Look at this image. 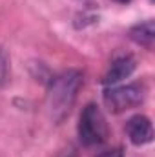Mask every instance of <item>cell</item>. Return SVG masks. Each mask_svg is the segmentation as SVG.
Masks as SVG:
<instances>
[{
  "label": "cell",
  "mask_w": 155,
  "mask_h": 157,
  "mask_svg": "<svg viewBox=\"0 0 155 157\" xmlns=\"http://www.w3.org/2000/svg\"><path fill=\"white\" fill-rule=\"evenodd\" d=\"M130 39L135 44L146 48V49H152L155 44V22L146 20V22H141V24L133 26L130 29Z\"/></svg>",
  "instance_id": "obj_6"
},
{
  "label": "cell",
  "mask_w": 155,
  "mask_h": 157,
  "mask_svg": "<svg viewBox=\"0 0 155 157\" xmlns=\"http://www.w3.org/2000/svg\"><path fill=\"white\" fill-rule=\"evenodd\" d=\"M80 86H82V73L77 70H68L51 80L47 88L46 106H47L49 117L57 124H60L71 113Z\"/></svg>",
  "instance_id": "obj_1"
},
{
  "label": "cell",
  "mask_w": 155,
  "mask_h": 157,
  "mask_svg": "<svg viewBox=\"0 0 155 157\" xmlns=\"http://www.w3.org/2000/svg\"><path fill=\"white\" fill-rule=\"evenodd\" d=\"M146 90L141 84H126V86H112L104 91V104L110 112L120 113L130 108L141 106L144 102Z\"/></svg>",
  "instance_id": "obj_3"
},
{
  "label": "cell",
  "mask_w": 155,
  "mask_h": 157,
  "mask_svg": "<svg viewBox=\"0 0 155 157\" xmlns=\"http://www.w3.org/2000/svg\"><path fill=\"white\" fill-rule=\"evenodd\" d=\"M99 157H124V154H122V148H112L108 152H102Z\"/></svg>",
  "instance_id": "obj_8"
},
{
  "label": "cell",
  "mask_w": 155,
  "mask_h": 157,
  "mask_svg": "<svg viewBox=\"0 0 155 157\" xmlns=\"http://www.w3.org/2000/svg\"><path fill=\"white\" fill-rule=\"evenodd\" d=\"M113 2H117V4H130L131 0H113Z\"/></svg>",
  "instance_id": "obj_9"
},
{
  "label": "cell",
  "mask_w": 155,
  "mask_h": 157,
  "mask_svg": "<svg viewBox=\"0 0 155 157\" xmlns=\"http://www.w3.org/2000/svg\"><path fill=\"white\" fill-rule=\"evenodd\" d=\"M133 70H135V59L131 55H122V57H119L112 62L108 73L102 78V82L106 86H115L120 80L130 77L133 73Z\"/></svg>",
  "instance_id": "obj_5"
},
{
  "label": "cell",
  "mask_w": 155,
  "mask_h": 157,
  "mask_svg": "<svg viewBox=\"0 0 155 157\" xmlns=\"http://www.w3.org/2000/svg\"><path fill=\"white\" fill-rule=\"evenodd\" d=\"M7 75H9V62H7L6 53L0 49V86L7 80Z\"/></svg>",
  "instance_id": "obj_7"
},
{
  "label": "cell",
  "mask_w": 155,
  "mask_h": 157,
  "mask_svg": "<svg viewBox=\"0 0 155 157\" xmlns=\"http://www.w3.org/2000/svg\"><path fill=\"white\" fill-rule=\"evenodd\" d=\"M77 130L84 146H99L108 139V124L97 104H88L82 110Z\"/></svg>",
  "instance_id": "obj_2"
},
{
  "label": "cell",
  "mask_w": 155,
  "mask_h": 157,
  "mask_svg": "<svg viewBox=\"0 0 155 157\" xmlns=\"http://www.w3.org/2000/svg\"><path fill=\"white\" fill-rule=\"evenodd\" d=\"M64 157H75V154H68V155H64Z\"/></svg>",
  "instance_id": "obj_10"
},
{
  "label": "cell",
  "mask_w": 155,
  "mask_h": 157,
  "mask_svg": "<svg viewBox=\"0 0 155 157\" xmlns=\"http://www.w3.org/2000/svg\"><path fill=\"white\" fill-rule=\"evenodd\" d=\"M126 133L130 137V141L137 146L148 144L153 139V126L152 121L146 115H133L126 122Z\"/></svg>",
  "instance_id": "obj_4"
}]
</instances>
